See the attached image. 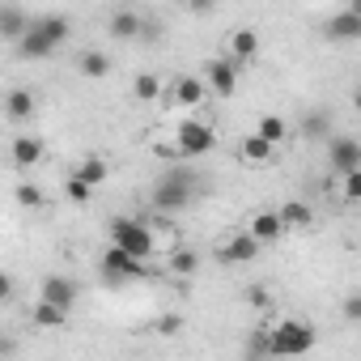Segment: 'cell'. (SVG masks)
Segmentation results:
<instances>
[{
	"label": "cell",
	"mask_w": 361,
	"mask_h": 361,
	"mask_svg": "<svg viewBox=\"0 0 361 361\" xmlns=\"http://www.w3.org/2000/svg\"><path fill=\"white\" fill-rule=\"evenodd\" d=\"M68 30H73V22H68L64 13L30 18V30L18 39V56H22V60H47V56H56V51L68 43Z\"/></svg>",
	"instance_id": "obj_1"
},
{
	"label": "cell",
	"mask_w": 361,
	"mask_h": 361,
	"mask_svg": "<svg viewBox=\"0 0 361 361\" xmlns=\"http://www.w3.org/2000/svg\"><path fill=\"white\" fill-rule=\"evenodd\" d=\"M314 344H319V331H314V323H306V319H285V323H276L272 331H264V357H276V361L306 357Z\"/></svg>",
	"instance_id": "obj_2"
},
{
	"label": "cell",
	"mask_w": 361,
	"mask_h": 361,
	"mask_svg": "<svg viewBox=\"0 0 361 361\" xmlns=\"http://www.w3.org/2000/svg\"><path fill=\"white\" fill-rule=\"evenodd\" d=\"M196 192H200L196 170H188V166H170V170L157 178V183H153V209H157V213H183V209H192Z\"/></svg>",
	"instance_id": "obj_3"
},
{
	"label": "cell",
	"mask_w": 361,
	"mask_h": 361,
	"mask_svg": "<svg viewBox=\"0 0 361 361\" xmlns=\"http://www.w3.org/2000/svg\"><path fill=\"white\" fill-rule=\"evenodd\" d=\"M111 247L145 264V259L157 251V238H153V230H149L145 221H136V217H111Z\"/></svg>",
	"instance_id": "obj_4"
},
{
	"label": "cell",
	"mask_w": 361,
	"mask_h": 361,
	"mask_svg": "<svg viewBox=\"0 0 361 361\" xmlns=\"http://www.w3.org/2000/svg\"><path fill=\"white\" fill-rule=\"evenodd\" d=\"M174 149H178V157H188V161L213 153V149H217L213 123H204V119H183V123H178V132H174Z\"/></svg>",
	"instance_id": "obj_5"
},
{
	"label": "cell",
	"mask_w": 361,
	"mask_h": 361,
	"mask_svg": "<svg viewBox=\"0 0 361 361\" xmlns=\"http://www.w3.org/2000/svg\"><path fill=\"white\" fill-rule=\"evenodd\" d=\"M327 170L340 174V178L353 174V170H361V140L348 136V132L331 136V140H327Z\"/></svg>",
	"instance_id": "obj_6"
},
{
	"label": "cell",
	"mask_w": 361,
	"mask_h": 361,
	"mask_svg": "<svg viewBox=\"0 0 361 361\" xmlns=\"http://www.w3.org/2000/svg\"><path fill=\"white\" fill-rule=\"evenodd\" d=\"M102 276L106 281H145L149 276V268L140 264V259H132V255H123V251H115V247H106L102 251Z\"/></svg>",
	"instance_id": "obj_7"
},
{
	"label": "cell",
	"mask_w": 361,
	"mask_h": 361,
	"mask_svg": "<svg viewBox=\"0 0 361 361\" xmlns=\"http://www.w3.org/2000/svg\"><path fill=\"white\" fill-rule=\"evenodd\" d=\"M323 35H327V43H353V39H361V5H348V9L331 13L327 26H323Z\"/></svg>",
	"instance_id": "obj_8"
},
{
	"label": "cell",
	"mask_w": 361,
	"mask_h": 361,
	"mask_svg": "<svg viewBox=\"0 0 361 361\" xmlns=\"http://www.w3.org/2000/svg\"><path fill=\"white\" fill-rule=\"evenodd\" d=\"M200 81H204L209 94H217V98H234V90H238V68H234L230 60H209Z\"/></svg>",
	"instance_id": "obj_9"
},
{
	"label": "cell",
	"mask_w": 361,
	"mask_h": 361,
	"mask_svg": "<svg viewBox=\"0 0 361 361\" xmlns=\"http://www.w3.org/2000/svg\"><path fill=\"white\" fill-rule=\"evenodd\" d=\"M77 293H81V285H77L73 276H60V272H56V276L43 281V298H39V302H47V306H56V310L68 314V310L77 306Z\"/></svg>",
	"instance_id": "obj_10"
},
{
	"label": "cell",
	"mask_w": 361,
	"mask_h": 361,
	"mask_svg": "<svg viewBox=\"0 0 361 361\" xmlns=\"http://www.w3.org/2000/svg\"><path fill=\"white\" fill-rule=\"evenodd\" d=\"M217 259H221V264H251V259H259V243H255L251 234H230V238L217 247Z\"/></svg>",
	"instance_id": "obj_11"
},
{
	"label": "cell",
	"mask_w": 361,
	"mask_h": 361,
	"mask_svg": "<svg viewBox=\"0 0 361 361\" xmlns=\"http://www.w3.org/2000/svg\"><path fill=\"white\" fill-rule=\"evenodd\" d=\"M170 98H174V106H183V111H196V106L209 98V90H204V81H200V77H192V73H188V77H178V81H174Z\"/></svg>",
	"instance_id": "obj_12"
},
{
	"label": "cell",
	"mask_w": 361,
	"mask_h": 361,
	"mask_svg": "<svg viewBox=\"0 0 361 361\" xmlns=\"http://www.w3.org/2000/svg\"><path fill=\"white\" fill-rule=\"evenodd\" d=\"M255 56H259V30H251V26L234 30V35H230V64L238 68V64H247V60H255Z\"/></svg>",
	"instance_id": "obj_13"
},
{
	"label": "cell",
	"mask_w": 361,
	"mask_h": 361,
	"mask_svg": "<svg viewBox=\"0 0 361 361\" xmlns=\"http://www.w3.org/2000/svg\"><path fill=\"white\" fill-rule=\"evenodd\" d=\"M26 30H30V13L22 5H0V39L18 43Z\"/></svg>",
	"instance_id": "obj_14"
},
{
	"label": "cell",
	"mask_w": 361,
	"mask_h": 361,
	"mask_svg": "<svg viewBox=\"0 0 361 361\" xmlns=\"http://www.w3.org/2000/svg\"><path fill=\"white\" fill-rule=\"evenodd\" d=\"M140 13L136 9H115L111 18H106V30L115 35V39H123V43H132V39H140Z\"/></svg>",
	"instance_id": "obj_15"
},
{
	"label": "cell",
	"mask_w": 361,
	"mask_h": 361,
	"mask_svg": "<svg viewBox=\"0 0 361 361\" xmlns=\"http://www.w3.org/2000/svg\"><path fill=\"white\" fill-rule=\"evenodd\" d=\"M247 234H251L259 247H268V243H281V238H285V226H281V217H276V213H255Z\"/></svg>",
	"instance_id": "obj_16"
},
{
	"label": "cell",
	"mask_w": 361,
	"mask_h": 361,
	"mask_svg": "<svg viewBox=\"0 0 361 361\" xmlns=\"http://www.w3.org/2000/svg\"><path fill=\"white\" fill-rule=\"evenodd\" d=\"M73 178L94 192L98 183H106V178H111V166H106L102 157H81V161H77V170H73Z\"/></svg>",
	"instance_id": "obj_17"
},
{
	"label": "cell",
	"mask_w": 361,
	"mask_h": 361,
	"mask_svg": "<svg viewBox=\"0 0 361 361\" xmlns=\"http://www.w3.org/2000/svg\"><path fill=\"white\" fill-rule=\"evenodd\" d=\"M255 136H259L264 145H272V149H276V145H285V140L293 136V128H289V119H285V115H264V119H259V128H255Z\"/></svg>",
	"instance_id": "obj_18"
},
{
	"label": "cell",
	"mask_w": 361,
	"mask_h": 361,
	"mask_svg": "<svg viewBox=\"0 0 361 361\" xmlns=\"http://www.w3.org/2000/svg\"><path fill=\"white\" fill-rule=\"evenodd\" d=\"M13 161L22 166V170H30V166H39L43 161V140L39 136H13Z\"/></svg>",
	"instance_id": "obj_19"
},
{
	"label": "cell",
	"mask_w": 361,
	"mask_h": 361,
	"mask_svg": "<svg viewBox=\"0 0 361 361\" xmlns=\"http://www.w3.org/2000/svg\"><path fill=\"white\" fill-rule=\"evenodd\" d=\"M5 115H9L13 123H26V119L35 115V94H30V90H9V94H5Z\"/></svg>",
	"instance_id": "obj_20"
},
{
	"label": "cell",
	"mask_w": 361,
	"mask_h": 361,
	"mask_svg": "<svg viewBox=\"0 0 361 361\" xmlns=\"http://www.w3.org/2000/svg\"><path fill=\"white\" fill-rule=\"evenodd\" d=\"M276 217H281V226H285V230H306V226L314 221L310 204H302V200H289V204H281V209H276Z\"/></svg>",
	"instance_id": "obj_21"
},
{
	"label": "cell",
	"mask_w": 361,
	"mask_h": 361,
	"mask_svg": "<svg viewBox=\"0 0 361 361\" xmlns=\"http://www.w3.org/2000/svg\"><path fill=\"white\" fill-rule=\"evenodd\" d=\"M77 68H81V77H90V81H102V77L111 73V56H106V51H85Z\"/></svg>",
	"instance_id": "obj_22"
},
{
	"label": "cell",
	"mask_w": 361,
	"mask_h": 361,
	"mask_svg": "<svg viewBox=\"0 0 361 361\" xmlns=\"http://www.w3.org/2000/svg\"><path fill=\"white\" fill-rule=\"evenodd\" d=\"M30 319H35V327H43V331H56V327H64V323H68V314H64V310H56V306H47V302H35Z\"/></svg>",
	"instance_id": "obj_23"
},
{
	"label": "cell",
	"mask_w": 361,
	"mask_h": 361,
	"mask_svg": "<svg viewBox=\"0 0 361 361\" xmlns=\"http://www.w3.org/2000/svg\"><path fill=\"white\" fill-rule=\"evenodd\" d=\"M331 132V111H310L306 119H302V136L306 140H323Z\"/></svg>",
	"instance_id": "obj_24"
},
{
	"label": "cell",
	"mask_w": 361,
	"mask_h": 361,
	"mask_svg": "<svg viewBox=\"0 0 361 361\" xmlns=\"http://www.w3.org/2000/svg\"><path fill=\"white\" fill-rule=\"evenodd\" d=\"M132 94H136V102H157V98H161V81H157V73H140V77L132 81Z\"/></svg>",
	"instance_id": "obj_25"
},
{
	"label": "cell",
	"mask_w": 361,
	"mask_h": 361,
	"mask_svg": "<svg viewBox=\"0 0 361 361\" xmlns=\"http://www.w3.org/2000/svg\"><path fill=\"white\" fill-rule=\"evenodd\" d=\"M238 153H243V161H255V166H264V161L272 157V145H264V140L251 132V136H243V149H238Z\"/></svg>",
	"instance_id": "obj_26"
},
{
	"label": "cell",
	"mask_w": 361,
	"mask_h": 361,
	"mask_svg": "<svg viewBox=\"0 0 361 361\" xmlns=\"http://www.w3.org/2000/svg\"><path fill=\"white\" fill-rule=\"evenodd\" d=\"M196 268H200V255H196V251H188V247L170 255V272H174V276H192Z\"/></svg>",
	"instance_id": "obj_27"
},
{
	"label": "cell",
	"mask_w": 361,
	"mask_h": 361,
	"mask_svg": "<svg viewBox=\"0 0 361 361\" xmlns=\"http://www.w3.org/2000/svg\"><path fill=\"white\" fill-rule=\"evenodd\" d=\"M13 200H18L22 209H43V192H39L35 183H18V192H13Z\"/></svg>",
	"instance_id": "obj_28"
},
{
	"label": "cell",
	"mask_w": 361,
	"mask_h": 361,
	"mask_svg": "<svg viewBox=\"0 0 361 361\" xmlns=\"http://www.w3.org/2000/svg\"><path fill=\"white\" fill-rule=\"evenodd\" d=\"M340 196H344V204H357V200H361V170L344 174V183H340Z\"/></svg>",
	"instance_id": "obj_29"
},
{
	"label": "cell",
	"mask_w": 361,
	"mask_h": 361,
	"mask_svg": "<svg viewBox=\"0 0 361 361\" xmlns=\"http://www.w3.org/2000/svg\"><path fill=\"white\" fill-rule=\"evenodd\" d=\"M64 196H68L73 204H90V196H94V192H90L85 183H77V178L68 174V183H64Z\"/></svg>",
	"instance_id": "obj_30"
},
{
	"label": "cell",
	"mask_w": 361,
	"mask_h": 361,
	"mask_svg": "<svg viewBox=\"0 0 361 361\" xmlns=\"http://www.w3.org/2000/svg\"><path fill=\"white\" fill-rule=\"evenodd\" d=\"M178 331H183V319L178 314H161L157 319V336H178Z\"/></svg>",
	"instance_id": "obj_31"
},
{
	"label": "cell",
	"mask_w": 361,
	"mask_h": 361,
	"mask_svg": "<svg viewBox=\"0 0 361 361\" xmlns=\"http://www.w3.org/2000/svg\"><path fill=\"white\" fill-rule=\"evenodd\" d=\"M344 319H348V323L361 319V293H348V298H344Z\"/></svg>",
	"instance_id": "obj_32"
},
{
	"label": "cell",
	"mask_w": 361,
	"mask_h": 361,
	"mask_svg": "<svg viewBox=\"0 0 361 361\" xmlns=\"http://www.w3.org/2000/svg\"><path fill=\"white\" fill-rule=\"evenodd\" d=\"M251 302H255L259 310H268V302H272V293H268L264 285H255V289H251Z\"/></svg>",
	"instance_id": "obj_33"
},
{
	"label": "cell",
	"mask_w": 361,
	"mask_h": 361,
	"mask_svg": "<svg viewBox=\"0 0 361 361\" xmlns=\"http://www.w3.org/2000/svg\"><path fill=\"white\" fill-rule=\"evenodd\" d=\"M9 298H13V276L0 272V302H9Z\"/></svg>",
	"instance_id": "obj_34"
}]
</instances>
